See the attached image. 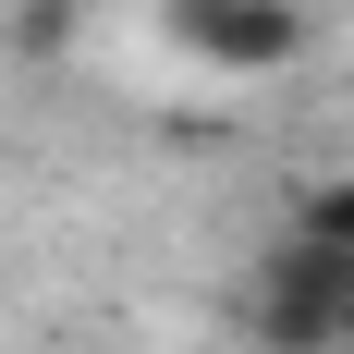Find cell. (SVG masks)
Masks as SVG:
<instances>
[{"instance_id":"4","label":"cell","mask_w":354,"mask_h":354,"mask_svg":"<svg viewBox=\"0 0 354 354\" xmlns=\"http://www.w3.org/2000/svg\"><path fill=\"white\" fill-rule=\"evenodd\" d=\"M86 0H12V62H73Z\"/></svg>"},{"instance_id":"2","label":"cell","mask_w":354,"mask_h":354,"mask_svg":"<svg viewBox=\"0 0 354 354\" xmlns=\"http://www.w3.org/2000/svg\"><path fill=\"white\" fill-rule=\"evenodd\" d=\"M306 37H318V12L306 0H171V49L208 73H293L306 62Z\"/></svg>"},{"instance_id":"5","label":"cell","mask_w":354,"mask_h":354,"mask_svg":"<svg viewBox=\"0 0 354 354\" xmlns=\"http://www.w3.org/2000/svg\"><path fill=\"white\" fill-rule=\"evenodd\" d=\"M330 354H354V269H342V318H330Z\"/></svg>"},{"instance_id":"3","label":"cell","mask_w":354,"mask_h":354,"mask_svg":"<svg viewBox=\"0 0 354 354\" xmlns=\"http://www.w3.org/2000/svg\"><path fill=\"white\" fill-rule=\"evenodd\" d=\"M293 245H318V257H354V171H318L306 196H293Z\"/></svg>"},{"instance_id":"1","label":"cell","mask_w":354,"mask_h":354,"mask_svg":"<svg viewBox=\"0 0 354 354\" xmlns=\"http://www.w3.org/2000/svg\"><path fill=\"white\" fill-rule=\"evenodd\" d=\"M342 269L354 257H318V245H269L245 269V293H232V330H245L257 354H330V318H342Z\"/></svg>"}]
</instances>
